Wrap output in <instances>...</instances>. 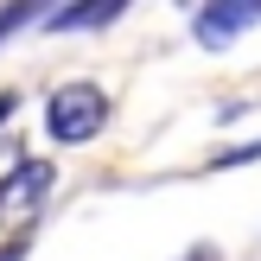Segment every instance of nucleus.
<instances>
[{
  "label": "nucleus",
  "instance_id": "1",
  "mask_svg": "<svg viewBox=\"0 0 261 261\" xmlns=\"http://www.w3.org/2000/svg\"><path fill=\"white\" fill-rule=\"evenodd\" d=\"M102 121H109V96H102L96 83H64V89H51V102H45V134L64 140V147L96 140Z\"/></svg>",
  "mask_w": 261,
  "mask_h": 261
},
{
  "label": "nucleus",
  "instance_id": "2",
  "mask_svg": "<svg viewBox=\"0 0 261 261\" xmlns=\"http://www.w3.org/2000/svg\"><path fill=\"white\" fill-rule=\"evenodd\" d=\"M261 19V0H204L198 19H191V32H198V45H229V38H242L249 25Z\"/></svg>",
  "mask_w": 261,
  "mask_h": 261
},
{
  "label": "nucleus",
  "instance_id": "3",
  "mask_svg": "<svg viewBox=\"0 0 261 261\" xmlns=\"http://www.w3.org/2000/svg\"><path fill=\"white\" fill-rule=\"evenodd\" d=\"M134 0H64L58 13H45V32H96L115 13H127Z\"/></svg>",
  "mask_w": 261,
  "mask_h": 261
},
{
  "label": "nucleus",
  "instance_id": "4",
  "mask_svg": "<svg viewBox=\"0 0 261 261\" xmlns=\"http://www.w3.org/2000/svg\"><path fill=\"white\" fill-rule=\"evenodd\" d=\"M51 191V166L45 160H19V172L0 178V204H38Z\"/></svg>",
  "mask_w": 261,
  "mask_h": 261
},
{
  "label": "nucleus",
  "instance_id": "5",
  "mask_svg": "<svg viewBox=\"0 0 261 261\" xmlns=\"http://www.w3.org/2000/svg\"><path fill=\"white\" fill-rule=\"evenodd\" d=\"M51 7H64V0H13V7H0V45H7L19 25H32L38 13H51Z\"/></svg>",
  "mask_w": 261,
  "mask_h": 261
},
{
  "label": "nucleus",
  "instance_id": "6",
  "mask_svg": "<svg viewBox=\"0 0 261 261\" xmlns=\"http://www.w3.org/2000/svg\"><path fill=\"white\" fill-rule=\"evenodd\" d=\"M7 115H19V89H0V127H7Z\"/></svg>",
  "mask_w": 261,
  "mask_h": 261
},
{
  "label": "nucleus",
  "instance_id": "7",
  "mask_svg": "<svg viewBox=\"0 0 261 261\" xmlns=\"http://www.w3.org/2000/svg\"><path fill=\"white\" fill-rule=\"evenodd\" d=\"M0 261H25V236H19V242H7V249H0Z\"/></svg>",
  "mask_w": 261,
  "mask_h": 261
},
{
  "label": "nucleus",
  "instance_id": "8",
  "mask_svg": "<svg viewBox=\"0 0 261 261\" xmlns=\"http://www.w3.org/2000/svg\"><path fill=\"white\" fill-rule=\"evenodd\" d=\"M191 261H204V255H191Z\"/></svg>",
  "mask_w": 261,
  "mask_h": 261
}]
</instances>
